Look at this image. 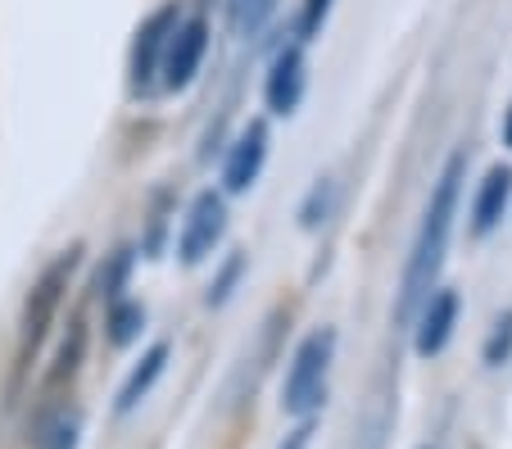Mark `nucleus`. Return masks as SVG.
<instances>
[{
  "instance_id": "obj_1",
  "label": "nucleus",
  "mask_w": 512,
  "mask_h": 449,
  "mask_svg": "<svg viewBox=\"0 0 512 449\" xmlns=\"http://www.w3.org/2000/svg\"><path fill=\"white\" fill-rule=\"evenodd\" d=\"M463 173H467V155L458 150V155L445 164V173H440V182H435V191H431V205H426V214H422V232H417L413 254H408L404 291H399V304H395V323H413L417 309L426 304V295L435 291V277L445 268L449 232H454Z\"/></svg>"
},
{
  "instance_id": "obj_2",
  "label": "nucleus",
  "mask_w": 512,
  "mask_h": 449,
  "mask_svg": "<svg viewBox=\"0 0 512 449\" xmlns=\"http://www.w3.org/2000/svg\"><path fill=\"white\" fill-rule=\"evenodd\" d=\"M331 359H336V332L331 327H318V332L304 336L286 368V381H281V409L295 413V418L318 409L322 395H327Z\"/></svg>"
},
{
  "instance_id": "obj_3",
  "label": "nucleus",
  "mask_w": 512,
  "mask_h": 449,
  "mask_svg": "<svg viewBox=\"0 0 512 449\" xmlns=\"http://www.w3.org/2000/svg\"><path fill=\"white\" fill-rule=\"evenodd\" d=\"M78 254L82 245H73V250H64L55 259V264L46 268V273L32 282L28 291V304H23V323H19V372L32 363V354L41 350V341H46L50 323H55L59 304H64V291L68 282H73V268H78Z\"/></svg>"
},
{
  "instance_id": "obj_4",
  "label": "nucleus",
  "mask_w": 512,
  "mask_h": 449,
  "mask_svg": "<svg viewBox=\"0 0 512 449\" xmlns=\"http://www.w3.org/2000/svg\"><path fill=\"white\" fill-rule=\"evenodd\" d=\"M182 23V10H177L173 0L159 5L150 19L136 28V41H132V55H127V78H132V91H150L159 82V64H164V50H168V37L177 32Z\"/></svg>"
},
{
  "instance_id": "obj_5",
  "label": "nucleus",
  "mask_w": 512,
  "mask_h": 449,
  "mask_svg": "<svg viewBox=\"0 0 512 449\" xmlns=\"http://www.w3.org/2000/svg\"><path fill=\"white\" fill-rule=\"evenodd\" d=\"M223 232H227L223 196H218V191H200L182 218V232H177V254H182V264H204L213 254V245L223 241Z\"/></svg>"
},
{
  "instance_id": "obj_6",
  "label": "nucleus",
  "mask_w": 512,
  "mask_h": 449,
  "mask_svg": "<svg viewBox=\"0 0 512 449\" xmlns=\"http://www.w3.org/2000/svg\"><path fill=\"white\" fill-rule=\"evenodd\" d=\"M204 55H209V19H182L177 32L168 37V50H164V64H159V82L164 91H186L200 73Z\"/></svg>"
},
{
  "instance_id": "obj_7",
  "label": "nucleus",
  "mask_w": 512,
  "mask_h": 449,
  "mask_svg": "<svg viewBox=\"0 0 512 449\" xmlns=\"http://www.w3.org/2000/svg\"><path fill=\"white\" fill-rule=\"evenodd\" d=\"M263 159H268V123L254 118L241 137H236V146L227 150V164H223V186L232 196H241V191H250L259 182Z\"/></svg>"
},
{
  "instance_id": "obj_8",
  "label": "nucleus",
  "mask_w": 512,
  "mask_h": 449,
  "mask_svg": "<svg viewBox=\"0 0 512 449\" xmlns=\"http://www.w3.org/2000/svg\"><path fill=\"white\" fill-rule=\"evenodd\" d=\"M413 350L422 354V359H435V354L449 345V336H454V323H458V295L454 291H431L426 295V304L417 309L413 318Z\"/></svg>"
},
{
  "instance_id": "obj_9",
  "label": "nucleus",
  "mask_w": 512,
  "mask_h": 449,
  "mask_svg": "<svg viewBox=\"0 0 512 449\" xmlns=\"http://www.w3.org/2000/svg\"><path fill=\"white\" fill-rule=\"evenodd\" d=\"M263 96H268V109L272 114H295L304 100V50L300 46H286L277 50V59H272L268 69V87H263Z\"/></svg>"
},
{
  "instance_id": "obj_10",
  "label": "nucleus",
  "mask_w": 512,
  "mask_h": 449,
  "mask_svg": "<svg viewBox=\"0 0 512 449\" xmlns=\"http://www.w3.org/2000/svg\"><path fill=\"white\" fill-rule=\"evenodd\" d=\"M508 200H512V168L494 164L490 173L481 177V191H476V200H472V232L476 236L494 232L499 218H503V209H508Z\"/></svg>"
},
{
  "instance_id": "obj_11",
  "label": "nucleus",
  "mask_w": 512,
  "mask_h": 449,
  "mask_svg": "<svg viewBox=\"0 0 512 449\" xmlns=\"http://www.w3.org/2000/svg\"><path fill=\"white\" fill-rule=\"evenodd\" d=\"M164 368H168V345L159 341V345H150V350L141 354V363H136L132 372H127L123 391H118V413H132L145 395L155 391V381L164 377Z\"/></svg>"
},
{
  "instance_id": "obj_12",
  "label": "nucleus",
  "mask_w": 512,
  "mask_h": 449,
  "mask_svg": "<svg viewBox=\"0 0 512 449\" xmlns=\"http://www.w3.org/2000/svg\"><path fill=\"white\" fill-rule=\"evenodd\" d=\"M105 327H109V341L114 345H132L136 336L145 332V309L136 300H114L109 304V313H105Z\"/></svg>"
},
{
  "instance_id": "obj_13",
  "label": "nucleus",
  "mask_w": 512,
  "mask_h": 449,
  "mask_svg": "<svg viewBox=\"0 0 512 449\" xmlns=\"http://www.w3.org/2000/svg\"><path fill=\"white\" fill-rule=\"evenodd\" d=\"M78 436H82V418L78 413H55V418L46 422V431H41L37 445L41 449H78Z\"/></svg>"
},
{
  "instance_id": "obj_14",
  "label": "nucleus",
  "mask_w": 512,
  "mask_h": 449,
  "mask_svg": "<svg viewBox=\"0 0 512 449\" xmlns=\"http://www.w3.org/2000/svg\"><path fill=\"white\" fill-rule=\"evenodd\" d=\"M132 259H136V254L127 250V245H123V250H114V254H109L105 273H100V295H105L109 304H114V300H123V291H127V273H132Z\"/></svg>"
},
{
  "instance_id": "obj_15",
  "label": "nucleus",
  "mask_w": 512,
  "mask_h": 449,
  "mask_svg": "<svg viewBox=\"0 0 512 449\" xmlns=\"http://www.w3.org/2000/svg\"><path fill=\"white\" fill-rule=\"evenodd\" d=\"M82 350H87V327H82V323H68V336H64V345H59V359H55V368H50V381L73 377V372H78Z\"/></svg>"
},
{
  "instance_id": "obj_16",
  "label": "nucleus",
  "mask_w": 512,
  "mask_h": 449,
  "mask_svg": "<svg viewBox=\"0 0 512 449\" xmlns=\"http://www.w3.org/2000/svg\"><path fill=\"white\" fill-rule=\"evenodd\" d=\"M508 359H512V309L499 313V323H494L490 341H485V363L490 368H503Z\"/></svg>"
},
{
  "instance_id": "obj_17",
  "label": "nucleus",
  "mask_w": 512,
  "mask_h": 449,
  "mask_svg": "<svg viewBox=\"0 0 512 449\" xmlns=\"http://www.w3.org/2000/svg\"><path fill=\"white\" fill-rule=\"evenodd\" d=\"M241 273H245V259L241 254H232L223 264V273L213 277V286H209V304H227V295H232V286L241 282Z\"/></svg>"
},
{
  "instance_id": "obj_18",
  "label": "nucleus",
  "mask_w": 512,
  "mask_h": 449,
  "mask_svg": "<svg viewBox=\"0 0 512 449\" xmlns=\"http://www.w3.org/2000/svg\"><path fill=\"white\" fill-rule=\"evenodd\" d=\"M268 14H272V0H236L232 19L241 32H259V23L268 19Z\"/></svg>"
},
{
  "instance_id": "obj_19",
  "label": "nucleus",
  "mask_w": 512,
  "mask_h": 449,
  "mask_svg": "<svg viewBox=\"0 0 512 449\" xmlns=\"http://www.w3.org/2000/svg\"><path fill=\"white\" fill-rule=\"evenodd\" d=\"M331 14V0H304V14H300V41H313L322 32Z\"/></svg>"
},
{
  "instance_id": "obj_20",
  "label": "nucleus",
  "mask_w": 512,
  "mask_h": 449,
  "mask_svg": "<svg viewBox=\"0 0 512 449\" xmlns=\"http://www.w3.org/2000/svg\"><path fill=\"white\" fill-rule=\"evenodd\" d=\"M327 200H331V186L327 182H318L313 186V196H309V205H304V227H318L322 223V214H327Z\"/></svg>"
},
{
  "instance_id": "obj_21",
  "label": "nucleus",
  "mask_w": 512,
  "mask_h": 449,
  "mask_svg": "<svg viewBox=\"0 0 512 449\" xmlns=\"http://www.w3.org/2000/svg\"><path fill=\"white\" fill-rule=\"evenodd\" d=\"M309 436H313V427H309V422H304V427H295V431H290V436H286V445H281V449H309Z\"/></svg>"
},
{
  "instance_id": "obj_22",
  "label": "nucleus",
  "mask_w": 512,
  "mask_h": 449,
  "mask_svg": "<svg viewBox=\"0 0 512 449\" xmlns=\"http://www.w3.org/2000/svg\"><path fill=\"white\" fill-rule=\"evenodd\" d=\"M503 141H508V146H512V109H508V114H503Z\"/></svg>"
}]
</instances>
